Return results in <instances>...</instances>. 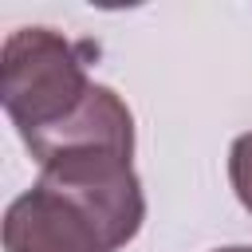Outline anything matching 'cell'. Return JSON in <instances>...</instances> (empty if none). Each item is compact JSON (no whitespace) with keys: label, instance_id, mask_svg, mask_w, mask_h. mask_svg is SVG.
Returning a JSON list of instances; mask_svg holds the SVG:
<instances>
[{"label":"cell","instance_id":"cell-1","mask_svg":"<svg viewBox=\"0 0 252 252\" xmlns=\"http://www.w3.org/2000/svg\"><path fill=\"white\" fill-rule=\"evenodd\" d=\"M134 154L91 146L39 161V181L4 213V252H118L146 220Z\"/></svg>","mask_w":252,"mask_h":252},{"label":"cell","instance_id":"cell-2","mask_svg":"<svg viewBox=\"0 0 252 252\" xmlns=\"http://www.w3.org/2000/svg\"><path fill=\"white\" fill-rule=\"evenodd\" d=\"M91 43H71L55 28H16L0 51V102L24 146L59 130L91 98Z\"/></svg>","mask_w":252,"mask_h":252},{"label":"cell","instance_id":"cell-3","mask_svg":"<svg viewBox=\"0 0 252 252\" xmlns=\"http://www.w3.org/2000/svg\"><path fill=\"white\" fill-rule=\"evenodd\" d=\"M91 146L134 154V114L118 98V91H110L102 83H94L91 98L79 106V114L71 122H63L59 130L28 142V150H32L35 161H47V158L67 154V150H91Z\"/></svg>","mask_w":252,"mask_h":252},{"label":"cell","instance_id":"cell-4","mask_svg":"<svg viewBox=\"0 0 252 252\" xmlns=\"http://www.w3.org/2000/svg\"><path fill=\"white\" fill-rule=\"evenodd\" d=\"M228 181L236 189V201L252 213V130L240 134L228 150Z\"/></svg>","mask_w":252,"mask_h":252},{"label":"cell","instance_id":"cell-5","mask_svg":"<svg viewBox=\"0 0 252 252\" xmlns=\"http://www.w3.org/2000/svg\"><path fill=\"white\" fill-rule=\"evenodd\" d=\"M213 252H252L248 244H232V248H213Z\"/></svg>","mask_w":252,"mask_h":252}]
</instances>
